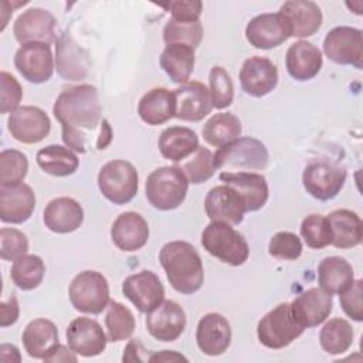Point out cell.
Listing matches in <instances>:
<instances>
[{
  "label": "cell",
  "mask_w": 363,
  "mask_h": 363,
  "mask_svg": "<svg viewBox=\"0 0 363 363\" xmlns=\"http://www.w3.org/2000/svg\"><path fill=\"white\" fill-rule=\"evenodd\" d=\"M163 40L167 44H186L197 48L203 40V24L199 21H177L170 17L163 28Z\"/></svg>",
  "instance_id": "obj_42"
},
{
  "label": "cell",
  "mask_w": 363,
  "mask_h": 363,
  "mask_svg": "<svg viewBox=\"0 0 363 363\" xmlns=\"http://www.w3.org/2000/svg\"><path fill=\"white\" fill-rule=\"evenodd\" d=\"M159 261L172 288L179 294L191 295L203 286V261L190 242L176 240L164 244L159 252Z\"/></svg>",
  "instance_id": "obj_2"
},
{
  "label": "cell",
  "mask_w": 363,
  "mask_h": 363,
  "mask_svg": "<svg viewBox=\"0 0 363 363\" xmlns=\"http://www.w3.org/2000/svg\"><path fill=\"white\" fill-rule=\"evenodd\" d=\"M291 312L295 320L303 328H315L323 323L333 308L332 295L320 288H309L299 294L291 303Z\"/></svg>",
  "instance_id": "obj_21"
},
{
  "label": "cell",
  "mask_w": 363,
  "mask_h": 363,
  "mask_svg": "<svg viewBox=\"0 0 363 363\" xmlns=\"http://www.w3.org/2000/svg\"><path fill=\"white\" fill-rule=\"evenodd\" d=\"M55 26L57 20L51 11L33 7L17 17L13 26V34L21 45L30 43H44L50 45L57 40Z\"/></svg>",
  "instance_id": "obj_15"
},
{
  "label": "cell",
  "mask_w": 363,
  "mask_h": 363,
  "mask_svg": "<svg viewBox=\"0 0 363 363\" xmlns=\"http://www.w3.org/2000/svg\"><path fill=\"white\" fill-rule=\"evenodd\" d=\"M268 254L281 261H295L302 254V242L296 234L279 231L269 240Z\"/></svg>",
  "instance_id": "obj_46"
},
{
  "label": "cell",
  "mask_w": 363,
  "mask_h": 363,
  "mask_svg": "<svg viewBox=\"0 0 363 363\" xmlns=\"http://www.w3.org/2000/svg\"><path fill=\"white\" fill-rule=\"evenodd\" d=\"M55 69L65 81H81L88 75V54L68 33L60 34L55 40Z\"/></svg>",
  "instance_id": "obj_23"
},
{
  "label": "cell",
  "mask_w": 363,
  "mask_h": 363,
  "mask_svg": "<svg viewBox=\"0 0 363 363\" xmlns=\"http://www.w3.org/2000/svg\"><path fill=\"white\" fill-rule=\"evenodd\" d=\"M65 336L71 350L84 357L101 354L108 343V337L102 326L95 319L86 316H79L71 320Z\"/></svg>",
  "instance_id": "obj_18"
},
{
  "label": "cell",
  "mask_w": 363,
  "mask_h": 363,
  "mask_svg": "<svg viewBox=\"0 0 363 363\" xmlns=\"http://www.w3.org/2000/svg\"><path fill=\"white\" fill-rule=\"evenodd\" d=\"M112 242L123 252H133L143 248L149 240L146 220L135 211L119 214L111 227Z\"/></svg>",
  "instance_id": "obj_26"
},
{
  "label": "cell",
  "mask_w": 363,
  "mask_h": 363,
  "mask_svg": "<svg viewBox=\"0 0 363 363\" xmlns=\"http://www.w3.org/2000/svg\"><path fill=\"white\" fill-rule=\"evenodd\" d=\"M345 182L346 170L328 162L309 163L302 173V184L305 190L313 199L320 201L335 199L343 189Z\"/></svg>",
  "instance_id": "obj_10"
},
{
  "label": "cell",
  "mask_w": 363,
  "mask_h": 363,
  "mask_svg": "<svg viewBox=\"0 0 363 363\" xmlns=\"http://www.w3.org/2000/svg\"><path fill=\"white\" fill-rule=\"evenodd\" d=\"M354 279V272L349 261L332 255L323 258L318 265L319 288L329 295H339Z\"/></svg>",
  "instance_id": "obj_34"
},
{
  "label": "cell",
  "mask_w": 363,
  "mask_h": 363,
  "mask_svg": "<svg viewBox=\"0 0 363 363\" xmlns=\"http://www.w3.org/2000/svg\"><path fill=\"white\" fill-rule=\"evenodd\" d=\"M122 294L142 313H149L164 301V286L159 277L149 269L126 277Z\"/></svg>",
  "instance_id": "obj_14"
},
{
  "label": "cell",
  "mask_w": 363,
  "mask_h": 363,
  "mask_svg": "<svg viewBox=\"0 0 363 363\" xmlns=\"http://www.w3.org/2000/svg\"><path fill=\"white\" fill-rule=\"evenodd\" d=\"M0 357L3 362H20L21 356L18 349L14 345L3 343L0 346Z\"/></svg>",
  "instance_id": "obj_54"
},
{
  "label": "cell",
  "mask_w": 363,
  "mask_h": 363,
  "mask_svg": "<svg viewBox=\"0 0 363 363\" xmlns=\"http://www.w3.org/2000/svg\"><path fill=\"white\" fill-rule=\"evenodd\" d=\"M194 48L186 44H167L160 54V67L176 84L189 81L194 69Z\"/></svg>",
  "instance_id": "obj_35"
},
{
  "label": "cell",
  "mask_w": 363,
  "mask_h": 363,
  "mask_svg": "<svg viewBox=\"0 0 363 363\" xmlns=\"http://www.w3.org/2000/svg\"><path fill=\"white\" fill-rule=\"evenodd\" d=\"M159 6L169 11L172 18L177 21H199L203 11V3L199 0H177L160 3Z\"/></svg>",
  "instance_id": "obj_50"
},
{
  "label": "cell",
  "mask_w": 363,
  "mask_h": 363,
  "mask_svg": "<svg viewBox=\"0 0 363 363\" xmlns=\"http://www.w3.org/2000/svg\"><path fill=\"white\" fill-rule=\"evenodd\" d=\"M191 184H201L216 173L213 153L204 146H199L189 157L177 164Z\"/></svg>",
  "instance_id": "obj_41"
},
{
  "label": "cell",
  "mask_w": 363,
  "mask_h": 363,
  "mask_svg": "<svg viewBox=\"0 0 363 363\" xmlns=\"http://www.w3.org/2000/svg\"><path fill=\"white\" fill-rule=\"evenodd\" d=\"M28 172L27 156L17 149H4L0 153V186L23 183Z\"/></svg>",
  "instance_id": "obj_43"
},
{
  "label": "cell",
  "mask_w": 363,
  "mask_h": 363,
  "mask_svg": "<svg viewBox=\"0 0 363 363\" xmlns=\"http://www.w3.org/2000/svg\"><path fill=\"white\" fill-rule=\"evenodd\" d=\"M242 130L240 119L230 112L213 115L201 129L203 139L214 147H221L240 138Z\"/></svg>",
  "instance_id": "obj_37"
},
{
  "label": "cell",
  "mask_w": 363,
  "mask_h": 363,
  "mask_svg": "<svg viewBox=\"0 0 363 363\" xmlns=\"http://www.w3.org/2000/svg\"><path fill=\"white\" fill-rule=\"evenodd\" d=\"M174 118L186 122H200L213 109L208 88L199 81H187L173 89Z\"/></svg>",
  "instance_id": "obj_19"
},
{
  "label": "cell",
  "mask_w": 363,
  "mask_h": 363,
  "mask_svg": "<svg viewBox=\"0 0 363 363\" xmlns=\"http://www.w3.org/2000/svg\"><path fill=\"white\" fill-rule=\"evenodd\" d=\"M322 64L323 58L320 50L305 40L289 45L285 55L286 71L296 81L312 79L319 74Z\"/></svg>",
  "instance_id": "obj_29"
},
{
  "label": "cell",
  "mask_w": 363,
  "mask_h": 363,
  "mask_svg": "<svg viewBox=\"0 0 363 363\" xmlns=\"http://www.w3.org/2000/svg\"><path fill=\"white\" fill-rule=\"evenodd\" d=\"M177 360H184L187 362V359L174 352V350H162V352H153L149 356V362H177Z\"/></svg>",
  "instance_id": "obj_53"
},
{
  "label": "cell",
  "mask_w": 363,
  "mask_h": 363,
  "mask_svg": "<svg viewBox=\"0 0 363 363\" xmlns=\"http://www.w3.org/2000/svg\"><path fill=\"white\" fill-rule=\"evenodd\" d=\"M21 340L30 357L45 360V357L60 345L58 329L54 322L38 318L27 323Z\"/></svg>",
  "instance_id": "obj_30"
},
{
  "label": "cell",
  "mask_w": 363,
  "mask_h": 363,
  "mask_svg": "<svg viewBox=\"0 0 363 363\" xmlns=\"http://www.w3.org/2000/svg\"><path fill=\"white\" fill-rule=\"evenodd\" d=\"M354 332L352 325L342 318L329 319L319 332V343L329 354H343L353 343Z\"/></svg>",
  "instance_id": "obj_38"
},
{
  "label": "cell",
  "mask_w": 363,
  "mask_h": 363,
  "mask_svg": "<svg viewBox=\"0 0 363 363\" xmlns=\"http://www.w3.org/2000/svg\"><path fill=\"white\" fill-rule=\"evenodd\" d=\"M77 353L71 350V347L64 346V345H58L47 357L44 362H77Z\"/></svg>",
  "instance_id": "obj_52"
},
{
  "label": "cell",
  "mask_w": 363,
  "mask_h": 363,
  "mask_svg": "<svg viewBox=\"0 0 363 363\" xmlns=\"http://www.w3.org/2000/svg\"><path fill=\"white\" fill-rule=\"evenodd\" d=\"M301 235L309 248L320 250L330 245V227L322 214H309L301 223Z\"/></svg>",
  "instance_id": "obj_45"
},
{
  "label": "cell",
  "mask_w": 363,
  "mask_h": 363,
  "mask_svg": "<svg viewBox=\"0 0 363 363\" xmlns=\"http://www.w3.org/2000/svg\"><path fill=\"white\" fill-rule=\"evenodd\" d=\"M0 112L11 113L14 112L23 98V89L20 82L11 74L0 72Z\"/></svg>",
  "instance_id": "obj_48"
},
{
  "label": "cell",
  "mask_w": 363,
  "mask_h": 363,
  "mask_svg": "<svg viewBox=\"0 0 363 363\" xmlns=\"http://www.w3.org/2000/svg\"><path fill=\"white\" fill-rule=\"evenodd\" d=\"M68 295L74 309L89 315H99L111 302L108 279L98 271L77 274L69 284Z\"/></svg>",
  "instance_id": "obj_7"
},
{
  "label": "cell",
  "mask_w": 363,
  "mask_h": 363,
  "mask_svg": "<svg viewBox=\"0 0 363 363\" xmlns=\"http://www.w3.org/2000/svg\"><path fill=\"white\" fill-rule=\"evenodd\" d=\"M291 35V26L279 11L258 14L245 26L247 41L258 50L275 48L284 44Z\"/></svg>",
  "instance_id": "obj_11"
},
{
  "label": "cell",
  "mask_w": 363,
  "mask_h": 363,
  "mask_svg": "<svg viewBox=\"0 0 363 363\" xmlns=\"http://www.w3.org/2000/svg\"><path fill=\"white\" fill-rule=\"evenodd\" d=\"M203 248L224 264L240 267L250 257V247L242 234L233 225L211 221L201 233Z\"/></svg>",
  "instance_id": "obj_5"
},
{
  "label": "cell",
  "mask_w": 363,
  "mask_h": 363,
  "mask_svg": "<svg viewBox=\"0 0 363 363\" xmlns=\"http://www.w3.org/2000/svg\"><path fill=\"white\" fill-rule=\"evenodd\" d=\"M35 208V194L26 183L0 186V220L9 224L26 223Z\"/></svg>",
  "instance_id": "obj_25"
},
{
  "label": "cell",
  "mask_w": 363,
  "mask_h": 363,
  "mask_svg": "<svg viewBox=\"0 0 363 363\" xmlns=\"http://www.w3.org/2000/svg\"><path fill=\"white\" fill-rule=\"evenodd\" d=\"M208 92L213 108L224 109L231 105L234 99V85L230 74L223 67L214 65L210 69Z\"/></svg>",
  "instance_id": "obj_44"
},
{
  "label": "cell",
  "mask_w": 363,
  "mask_h": 363,
  "mask_svg": "<svg viewBox=\"0 0 363 363\" xmlns=\"http://www.w3.org/2000/svg\"><path fill=\"white\" fill-rule=\"evenodd\" d=\"M187 190L189 180L177 164L155 169L145 183L147 201L160 211L177 208L184 201Z\"/></svg>",
  "instance_id": "obj_4"
},
{
  "label": "cell",
  "mask_w": 363,
  "mask_h": 363,
  "mask_svg": "<svg viewBox=\"0 0 363 363\" xmlns=\"http://www.w3.org/2000/svg\"><path fill=\"white\" fill-rule=\"evenodd\" d=\"M18 315H20L18 301H17L16 295L11 294L9 301H3L0 303V326L7 328V326L16 323L18 319Z\"/></svg>",
  "instance_id": "obj_51"
},
{
  "label": "cell",
  "mask_w": 363,
  "mask_h": 363,
  "mask_svg": "<svg viewBox=\"0 0 363 363\" xmlns=\"http://www.w3.org/2000/svg\"><path fill=\"white\" fill-rule=\"evenodd\" d=\"M240 84L245 94L255 98L265 96L278 84V68L267 57H250L240 69Z\"/></svg>",
  "instance_id": "obj_20"
},
{
  "label": "cell",
  "mask_w": 363,
  "mask_h": 363,
  "mask_svg": "<svg viewBox=\"0 0 363 363\" xmlns=\"http://www.w3.org/2000/svg\"><path fill=\"white\" fill-rule=\"evenodd\" d=\"M303 330L292 316L289 303L284 302L261 318L257 325V337L268 349H284L298 339Z\"/></svg>",
  "instance_id": "obj_8"
},
{
  "label": "cell",
  "mask_w": 363,
  "mask_h": 363,
  "mask_svg": "<svg viewBox=\"0 0 363 363\" xmlns=\"http://www.w3.org/2000/svg\"><path fill=\"white\" fill-rule=\"evenodd\" d=\"M7 128L10 135L21 143L33 145L44 140L50 130L51 122L48 115L38 106H18L9 115Z\"/></svg>",
  "instance_id": "obj_13"
},
{
  "label": "cell",
  "mask_w": 363,
  "mask_h": 363,
  "mask_svg": "<svg viewBox=\"0 0 363 363\" xmlns=\"http://www.w3.org/2000/svg\"><path fill=\"white\" fill-rule=\"evenodd\" d=\"M218 177L242 197L247 213L257 211L265 206L269 189L262 174L255 172H221Z\"/></svg>",
  "instance_id": "obj_24"
},
{
  "label": "cell",
  "mask_w": 363,
  "mask_h": 363,
  "mask_svg": "<svg viewBox=\"0 0 363 363\" xmlns=\"http://www.w3.org/2000/svg\"><path fill=\"white\" fill-rule=\"evenodd\" d=\"M44 274V261L41 259V257L34 254H26L18 259L13 261L10 269V278L13 284L23 291L35 289L41 284Z\"/></svg>",
  "instance_id": "obj_39"
},
{
  "label": "cell",
  "mask_w": 363,
  "mask_h": 363,
  "mask_svg": "<svg viewBox=\"0 0 363 363\" xmlns=\"http://www.w3.org/2000/svg\"><path fill=\"white\" fill-rule=\"evenodd\" d=\"M52 113L61 123L62 142L75 153L95 147L104 150L112 142V128L102 118V106L94 85L81 84L64 89L52 105Z\"/></svg>",
  "instance_id": "obj_1"
},
{
  "label": "cell",
  "mask_w": 363,
  "mask_h": 363,
  "mask_svg": "<svg viewBox=\"0 0 363 363\" xmlns=\"http://www.w3.org/2000/svg\"><path fill=\"white\" fill-rule=\"evenodd\" d=\"M204 210L210 221L238 225L247 213L242 197L230 186L221 184L208 190L204 200Z\"/></svg>",
  "instance_id": "obj_17"
},
{
  "label": "cell",
  "mask_w": 363,
  "mask_h": 363,
  "mask_svg": "<svg viewBox=\"0 0 363 363\" xmlns=\"http://www.w3.org/2000/svg\"><path fill=\"white\" fill-rule=\"evenodd\" d=\"M330 227V245L347 250L357 247L363 238V223L357 213L339 208L326 216Z\"/></svg>",
  "instance_id": "obj_31"
},
{
  "label": "cell",
  "mask_w": 363,
  "mask_h": 363,
  "mask_svg": "<svg viewBox=\"0 0 363 363\" xmlns=\"http://www.w3.org/2000/svg\"><path fill=\"white\" fill-rule=\"evenodd\" d=\"M43 220L50 231L68 234L81 227L84 210L82 206L71 197H57L45 206Z\"/></svg>",
  "instance_id": "obj_28"
},
{
  "label": "cell",
  "mask_w": 363,
  "mask_h": 363,
  "mask_svg": "<svg viewBox=\"0 0 363 363\" xmlns=\"http://www.w3.org/2000/svg\"><path fill=\"white\" fill-rule=\"evenodd\" d=\"M28 251V240L17 228L3 227L0 230V257L4 261H16Z\"/></svg>",
  "instance_id": "obj_47"
},
{
  "label": "cell",
  "mask_w": 363,
  "mask_h": 363,
  "mask_svg": "<svg viewBox=\"0 0 363 363\" xmlns=\"http://www.w3.org/2000/svg\"><path fill=\"white\" fill-rule=\"evenodd\" d=\"M214 167L224 172L264 170L269 162L267 146L255 138H238L213 153Z\"/></svg>",
  "instance_id": "obj_3"
},
{
  "label": "cell",
  "mask_w": 363,
  "mask_h": 363,
  "mask_svg": "<svg viewBox=\"0 0 363 363\" xmlns=\"http://www.w3.org/2000/svg\"><path fill=\"white\" fill-rule=\"evenodd\" d=\"M106 309L105 326L108 342H121L129 339L136 325L130 309L118 301H111Z\"/></svg>",
  "instance_id": "obj_40"
},
{
  "label": "cell",
  "mask_w": 363,
  "mask_h": 363,
  "mask_svg": "<svg viewBox=\"0 0 363 363\" xmlns=\"http://www.w3.org/2000/svg\"><path fill=\"white\" fill-rule=\"evenodd\" d=\"M37 164L54 177H67L77 172L79 159L74 150L62 145H48L37 152Z\"/></svg>",
  "instance_id": "obj_36"
},
{
  "label": "cell",
  "mask_w": 363,
  "mask_h": 363,
  "mask_svg": "<svg viewBox=\"0 0 363 363\" xmlns=\"http://www.w3.org/2000/svg\"><path fill=\"white\" fill-rule=\"evenodd\" d=\"M231 326L225 316L217 312L206 313L197 323L196 342L207 356H220L231 345Z\"/></svg>",
  "instance_id": "obj_22"
},
{
  "label": "cell",
  "mask_w": 363,
  "mask_h": 363,
  "mask_svg": "<svg viewBox=\"0 0 363 363\" xmlns=\"http://www.w3.org/2000/svg\"><path fill=\"white\" fill-rule=\"evenodd\" d=\"M176 104L173 91L166 88H153L147 91L138 104V113L140 119L150 125L157 126L174 118Z\"/></svg>",
  "instance_id": "obj_33"
},
{
  "label": "cell",
  "mask_w": 363,
  "mask_h": 363,
  "mask_svg": "<svg viewBox=\"0 0 363 363\" xmlns=\"http://www.w3.org/2000/svg\"><path fill=\"white\" fill-rule=\"evenodd\" d=\"M363 282L362 279H353V282L339 294V301L343 312L353 320H363Z\"/></svg>",
  "instance_id": "obj_49"
},
{
  "label": "cell",
  "mask_w": 363,
  "mask_h": 363,
  "mask_svg": "<svg viewBox=\"0 0 363 363\" xmlns=\"http://www.w3.org/2000/svg\"><path fill=\"white\" fill-rule=\"evenodd\" d=\"M96 182L102 196L118 206L132 201L139 189L138 170L130 162L122 159L105 163Z\"/></svg>",
  "instance_id": "obj_6"
},
{
  "label": "cell",
  "mask_w": 363,
  "mask_h": 363,
  "mask_svg": "<svg viewBox=\"0 0 363 363\" xmlns=\"http://www.w3.org/2000/svg\"><path fill=\"white\" fill-rule=\"evenodd\" d=\"M146 329L156 340H177L186 329L184 309L174 301H163L160 305L146 313Z\"/></svg>",
  "instance_id": "obj_16"
},
{
  "label": "cell",
  "mask_w": 363,
  "mask_h": 363,
  "mask_svg": "<svg viewBox=\"0 0 363 363\" xmlns=\"http://www.w3.org/2000/svg\"><path fill=\"white\" fill-rule=\"evenodd\" d=\"M325 55L340 65H352L357 69L363 67V38L362 31L349 26L332 28L323 40Z\"/></svg>",
  "instance_id": "obj_9"
},
{
  "label": "cell",
  "mask_w": 363,
  "mask_h": 363,
  "mask_svg": "<svg viewBox=\"0 0 363 363\" xmlns=\"http://www.w3.org/2000/svg\"><path fill=\"white\" fill-rule=\"evenodd\" d=\"M14 67L31 84L47 82L55 69V58L44 43L23 44L14 55Z\"/></svg>",
  "instance_id": "obj_12"
},
{
  "label": "cell",
  "mask_w": 363,
  "mask_h": 363,
  "mask_svg": "<svg viewBox=\"0 0 363 363\" xmlns=\"http://www.w3.org/2000/svg\"><path fill=\"white\" fill-rule=\"evenodd\" d=\"M346 6H347L349 9H353L354 4H353V3H352V4H350V3H346ZM356 6L359 7V9L356 10V14H362V1H356Z\"/></svg>",
  "instance_id": "obj_55"
},
{
  "label": "cell",
  "mask_w": 363,
  "mask_h": 363,
  "mask_svg": "<svg viewBox=\"0 0 363 363\" xmlns=\"http://www.w3.org/2000/svg\"><path fill=\"white\" fill-rule=\"evenodd\" d=\"M291 26L292 35L296 38L313 35L322 26L323 16L320 7L309 0H289L279 7Z\"/></svg>",
  "instance_id": "obj_27"
},
{
  "label": "cell",
  "mask_w": 363,
  "mask_h": 363,
  "mask_svg": "<svg viewBox=\"0 0 363 363\" xmlns=\"http://www.w3.org/2000/svg\"><path fill=\"white\" fill-rule=\"evenodd\" d=\"M196 132L186 126L166 128L157 140V147L162 156L173 163H180L199 147Z\"/></svg>",
  "instance_id": "obj_32"
}]
</instances>
